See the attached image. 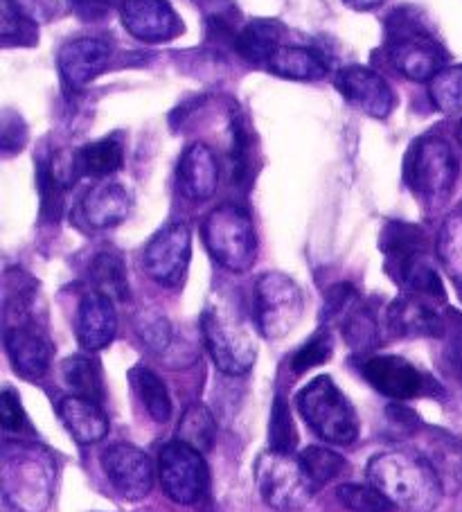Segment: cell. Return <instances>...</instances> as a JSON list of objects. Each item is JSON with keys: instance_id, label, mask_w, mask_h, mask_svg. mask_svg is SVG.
I'll return each mask as SVG.
<instances>
[{"instance_id": "24", "label": "cell", "mask_w": 462, "mask_h": 512, "mask_svg": "<svg viewBox=\"0 0 462 512\" xmlns=\"http://www.w3.org/2000/svg\"><path fill=\"white\" fill-rule=\"evenodd\" d=\"M269 68L275 75L287 79H302V82H314V79H323L330 73V61L316 48L305 46H289L280 48L275 52Z\"/></svg>"}, {"instance_id": "31", "label": "cell", "mask_w": 462, "mask_h": 512, "mask_svg": "<svg viewBox=\"0 0 462 512\" xmlns=\"http://www.w3.org/2000/svg\"><path fill=\"white\" fill-rule=\"evenodd\" d=\"M215 418L203 404H192L185 409L181 425H179V440L185 445L199 449L201 454H206L215 443Z\"/></svg>"}, {"instance_id": "25", "label": "cell", "mask_w": 462, "mask_h": 512, "mask_svg": "<svg viewBox=\"0 0 462 512\" xmlns=\"http://www.w3.org/2000/svg\"><path fill=\"white\" fill-rule=\"evenodd\" d=\"M282 39V25L278 21L257 19L246 25L242 32L235 34V48L239 57L251 64H271L275 52H278Z\"/></svg>"}, {"instance_id": "33", "label": "cell", "mask_w": 462, "mask_h": 512, "mask_svg": "<svg viewBox=\"0 0 462 512\" xmlns=\"http://www.w3.org/2000/svg\"><path fill=\"white\" fill-rule=\"evenodd\" d=\"M298 461L316 488H321V485L336 479L345 467L343 456L336 454L330 447H318V445L302 449Z\"/></svg>"}, {"instance_id": "6", "label": "cell", "mask_w": 462, "mask_h": 512, "mask_svg": "<svg viewBox=\"0 0 462 512\" xmlns=\"http://www.w3.org/2000/svg\"><path fill=\"white\" fill-rule=\"evenodd\" d=\"M203 242L219 267L244 273L255 264L257 235L251 215L235 203L212 210L203 222Z\"/></svg>"}, {"instance_id": "16", "label": "cell", "mask_w": 462, "mask_h": 512, "mask_svg": "<svg viewBox=\"0 0 462 512\" xmlns=\"http://www.w3.org/2000/svg\"><path fill=\"white\" fill-rule=\"evenodd\" d=\"M336 88L352 107L368 113L370 118L384 120L395 107V95L384 77L366 66H348L336 77Z\"/></svg>"}, {"instance_id": "44", "label": "cell", "mask_w": 462, "mask_h": 512, "mask_svg": "<svg viewBox=\"0 0 462 512\" xmlns=\"http://www.w3.org/2000/svg\"><path fill=\"white\" fill-rule=\"evenodd\" d=\"M75 5V10L84 16H100L106 10H111L115 5H122L124 0H70Z\"/></svg>"}, {"instance_id": "34", "label": "cell", "mask_w": 462, "mask_h": 512, "mask_svg": "<svg viewBox=\"0 0 462 512\" xmlns=\"http://www.w3.org/2000/svg\"><path fill=\"white\" fill-rule=\"evenodd\" d=\"M429 97L433 107L442 113L462 109V66H444L429 82Z\"/></svg>"}, {"instance_id": "7", "label": "cell", "mask_w": 462, "mask_h": 512, "mask_svg": "<svg viewBox=\"0 0 462 512\" xmlns=\"http://www.w3.org/2000/svg\"><path fill=\"white\" fill-rule=\"evenodd\" d=\"M203 343L215 366L226 375H246L255 366L257 343L242 319L221 305H208L201 314Z\"/></svg>"}, {"instance_id": "19", "label": "cell", "mask_w": 462, "mask_h": 512, "mask_svg": "<svg viewBox=\"0 0 462 512\" xmlns=\"http://www.w3.org/2000/svg\"><path fill=\"white\" fill-rule=\"evenodd\" d=\"M77 341L88 352L109 346L118 332V314H115L113 298L102 291H91L82 298L77 310Z\"/></svg>"}, {"instance_id": "28", "label": "cell", "mask_w": 462, "mask_h": 512, "mask_svg": "<svg viewBox=\"0 0 462 512\" xmlns=\"http://www.w3.org/2000/svg\"><path fill=\"white\" fill-rule=\"evenodd\" d=\"M61 375H64V384L73 391V395L86 397V400L100 402L104 400V382L100 364L91 357H68L61 364Z\"/></svg>"}, {"instance_id": "1", "label": "cell", "mask_w": 462, "mask_h": 512, "mask_svg": "<svg viewBox=\"0 0 462 512\" xmlns=\"http://www.w3.org/2000/svg\"><path fill=\"white\" fill-rule=\"evenodd\" d=\"M368 483L404 512H431L444 494L442 479L426 456L381 452L368 463Z\"/></svg>"}, {"instance_id": "32", "label": "cell", "mask_w": 462, "mask_h": 512, "mask_svg": "<svg viewBox=\"0 0 462 512\" xmlns=\"http://www.w3.org/2000/svg\"><path fill=\"white\" fill-rule=\"evenodd\" d=\"M343 334L354 350H370L379 343V323L366 305L354 303L343 316Z\"/></svg>"}, {"instance_id": "37", "label": "cell", "mask_w": 462, "mask_h": 512, "mask_svg": "<svg viewBox=\"0 0 462 512\" xmlns=\"http://www.w3.org/2000/svg\"><path fill=\"white\" fill-rule=\"evenodd\" d=\"M230 129H233V181L244 185L251 181V131L246 127V120L233 111V120H230Z\"/></svg>"}, {"instance_id": "38", "label": "cell", "mask_w": 462, "mask_h": 512, "mask_svg": "<svg viewBox=\"0 0 462 512\" xmlns=\"http://www.w3.org/2000/svg\"><path fill=\"white\" fill-rule=\"evenodd\" d=\"M136 332L140 341L154 352H165L172 343V325L156 310H145L138 314Z\"/></svg>"}, {"instance_id": "8", "label": "cell", "mask_w": 462, "mask_h": 512, "mask_svg": "<svg viewBox=\"0 0 462 512\" xmlns=\"http://www.w3.org/2000/svg\"><path fill=\"white\" fill-rule=\"evenodd\" d=\"M404 179L424 203H442L449 197L458 179V161L451 147L440 138L426 136L408 149Z\"/></svg>"}, {"instance_id": "35", "label": "cell", "mask_w": 462, "mask_h": 512, "mask_svg": "<svg viewBox=\"0 0 462 512\" xmlns=\"http://www.w3.org/2000/svg\"><path fill=\"white\" fill-rule=\"evenodd\" d=\"M336 497L352 512H390L395 508L372 483H343L336 488Z\"/></svg>"}, {"instance_id": "14", "label": "cell", "mask_w": 462, "mask_h": 512, "mask_svg": "<svg viewBox=\"0 0 462 512\" xmlns=\"http://www.w3.org/2000/svg\"><path fill=\"white\" fill-rule=\"evenodd\" d=\"M361 373L366 382L381 395L393 400H413V397L433 393V382L402 357L377 355L363 361Z\"/></svg>"}, {"instance_id": "9", "label": "cell", "mask_w": 462, "mask_h": 512, "mask_svg": "<svg viewBox=\"0 0 462 512\" xmlns=\"http://www.w3.org/2000/svg\"><path fill=\"white\" fill-rule=\"evenodd\" d=\"M255 483L266 506L278 512H296L312 501L316 485L302 470L300 461L287 452L262 454L255 463Z\"/></svg>"}, {"instance_id": "26", "label": "cell", "mask_w": 462, "mask_h": 512, "mask_svg": "<svg viewBox=\"0 0 462 512\" xmlns=\"http://www.w3.org/2000/svg\"><path fill=\"white\" fill-rule=\"evenodd\" d=\"M129 382L151 420L167 422L172 418V397L167 393L165 382L154 370L147 366H136L129 373Z\"/></svg>"}, {"instance_id": "21", "label": "cell", "mask_w": 462, "mask_h": 512, "mask_svg": "<svg viewBox=\"0 0 462 512\" xmlns=\"http://www.w3.org/2000/svg\"><path fill=\"white\" fill-rule=\"evenodd\" d=\"M176 181L185 199L208 201L219 185V165L212 149L203 143H192L185 149L176 170Z\"/></svg>"}, {"instance_id": "22", "label": "cell", "mask_w": 462, "mask_h": 512, "mask_svg": "<svg viewBox=\"0 0 462 512\" xmlns=\"http://www.w3.org/2000/svg\"><path fill=\"white\" fill-rule=\"evenodd\" d=\"M388 325L399 337H442L444 323L429 298L406 294L388 310Z\"/></svg>"}, {"instance_id": "13", "label": "cell", "mask_w": 462, "mask_h": 512, "mask_svg": "<svg viewBox=\"0 0 462 512\" xmlns=\"http://www.w3.org/2000/svg\"><path fill=\"white\" fill-rule=\"evenodd\" d=\"M102 470L113 490L127 501H140L154 488V463L142 449L115 443L102 452Z\"/></svg>"}, {"instance_id": "43", "label": "cell", "mask_w": 462, "mask_h": 512, "mask_svg": "<svg viewBox=\"0 0 462 512\" xmlns=\"http://www.w3.org/2000/svg\"><path fill=\"white\" fill-rule=\"evenodd\" d=\"M0 422L5 431H21L25 427V411L21 406V397L10 386L0 393Z\"/></svg>"}, {"instance_id": "12", "label": "cell", "mask_w": 462, "mask_h": 512, "mask_svg": "<svg viewBox=\"0 0 462 512\" xmlns=\"http://www.w3.org/2000/svg\"><path fill=\"white\" fill-rule=\"evenodd\" d=\"M192 255V233L188 224L174 222L163 226L145 246L142 269L163 287L181 285Z\"/></svg>"}, {"instance_id": "41", "label": "cell", "mask_w": 462, "mask_h": 512, "mask_svg": "<svg viewBox=\"0 0 462 512\" xmlns=\"http://www.w3.org/2000/svg\"><path fill=\"white\" fill-rule=\"evenodd\" d=\"M5 10L23 16L32 23H46L57 14V0H5Z\"/></svg>"}, {"instance_id": "4", "label": "cell", "mask_w": 462, "mask_h": 512, "mask_svg": "<svg viewBox=\"0 0 462 512\" xmlns=\"http://www.w3.org/2000/svg\"><path fill=\"white\" fill-rule=\"evenodd\" d=\"M381 251L386 255L388 273L408 294L444 298L438 271L426 258V237L420 226L388 224L381 235Z\"/></svg>"}, {"instance_id": "15", "label": "cell", "mask_w": 462, "mask_h": 512, "mask_svg": "<svg viewBox=\"0 0 462 512\" xmlns=\"http://www.w3.org/2000/svg\"><path fill=\"white\" fill-rule=\"evenodd\" d=\"M120 16L131 37L145 43L170 41L183 32L179 14L167 0H124Z\"/></svg>"}, {"instance_id": "20", "label": "cell", "mask_w": 462, "mask_h": 512, "mask_svg": "<svg viewBox=\"0 0 462 512\" xmlns=\"http://www.w3.org/2000/svg\"><path fill=\"white\" fill-rule=\"evenodd\" d=\"M5 350L21 377L39 379L48 373L52 346L32 323L10 325L5 332Z\"/></svg>"}, {"instance_id": "3", "label": "cell", "mask_w": 462, "mask_h": 512, "mask_svg": "<svg viewBox=\"0 0 462 512\" xmlns=\"http://www.w3.org/2000/svg\"><path fill=\"white\" fill-rule=\"evenodd\" d=\"M386 50L393 66L411 82H431L444 68V48L413 7H402L390 14L386 23Z\"/></svg>"}, {"instance_id": "27", "label": "cell", "mask_w": 462, "mask_h": 512, "mask_svg": "<svg viewBox=\"0 0 462 512\" xmlns=\"http://www.w3.org/2000/svg\"><path fill=\"white\" fill-rule=\"evenodd\" d=\"M77 163L82 176H95V179L111 176L124 163V147L113 136L100 138L95 143H88L86 147L77 149Z\"/></svg>"}, {"instance_id": "2", "label": "cell", "mask_w": 462, "mask_h": 512, "mask_svg": "<svg viewBox=\"0 0 462 512\" xmlns=\"http://www.w3.org/2000/svg\"><path fill=\"white\" fill-rule=\"evenodd\" d=\"M55 461L32 443H7L0 465V490L12 512H46L55 497Z\"/></svg>"}, {"instance_id": "42", "label": "cell", "mask_w": 462, "mask_h": 512, "mask_svg": "<svg viewBox=\"0 0 462 512\" xmlns=\"http://www.w3.org/2000/svg\"><path fill=\"white\" fill-rule=\"evenodd\" d=\"M25 140H28V127H25L23 118L19 113L5 111L3 113V134H0V147H3V154H14L23 149Z\"/></svg>"}, {"instance_id": "11", "label": "cell", "mask_w": 462, "mask_h": 512, "mask_svg": "<svg viewBox=\"0 0 462 512\" xmlns=\"http://www.w3.org/2000/svg\"><path fill=\"white\" fill-rule=\"evenodd\" d=\"M158 474L167 497L181 506L197 503L208 488V467L199 449L172 440L158 454Z\"/></svg>"}, {"instance_id": "29", "label": "cell", "mask_w": 462, "mask_h": 512, "mask_svg": "<svg viewBox=\"0 0 462 512\" xmlns=\"http://www.w3.org/2000/svg\"><path fill=\"white\" fill-rule=\"evenodd\" d=\"M435 251L449 278L462 287V206L442 222Z\"/></svg>"}, {"instance_id": "23", "label": "cell", "mask_w": 462, "mask_h": 512, "mask_svg": "<svg viewBox=\"0 0 462 512\" xmlns=\"http://www.w3.org/2000/svg\"><path fill=\"white\" fill-rule=\"evenodd\" d=\"M57 416L77 445H95L109 434V418L100 402L70 395L59 402Z\"/></svg>"}, {"instance_id": "36", "label": "cell", "mask_w": 462, "mask_h": 512, "mask_svg": "<svg viewBox=\"0 0 462 512\" xmlns=\"http://www.w3.org/2000/svg\"><path fill=\"white\" fill-rule=\"evenodd\" d=\"M433 454L426 456L429 463L438 470L444 490H447L449 481H456V485L462 483V447L456 440H433Z\"/></svg>"}, {"instance_id": "46", "label": "cell", "mask_w": 462, "mask_h": 512, "mask_svg": "<svg viewBox=\"0 0 462 512\" xmlns=\"http://www.w3.org/2000/svg\"><path fill=\"white\" fill-rule=\"evenodd\" d=\"M456 138H458V143L462 145V120H460V125H458V129H456Z\"/></svg>"}, {"instance_id": "45", "label": "cell", "mask_w": 462, "mask_h": 512, "mask_svg": "<svg viewBox=\"0 0 462 512\" xmlns=\"http://www.w3.org/2000/svg\"><path fill=\"white\" fill-rule=\"evenodd\" d=\"M386 0H345V5H350L352 10H359V12H368V10H375V7L384 5Z\"/></svg>"}, {"instance_id": "30", "label": "cell", "mask_w": 462, "mask_h": 512, "mask_svg": "<svg viewBox=\"0 0 462 512\" xmlns=\"http://www.w3.org/2000/svg\"><path fill=\"white\" fill-rule=\"evenodd\" d=\"M91 278L95 282V289L109 298L124 300L129 296L127 269H124V262L118 253L104 251L97 255L91 264Z\"/></svg>"}, {"instance_id": "39", "label": "cell", "mask_w": 462, "mask_h": 512, "mask_svg": "<svg viewBox=\"0 0 462 512\" xmlns=\"http://www.w3.org/2000/svg\"><path fill=\"white\" fill-rule=\"evenodd\" d=\"M332 352H334V341H332V334L327 330L316 332L312 339H309L305 346H302L296 355L291 359V370L293 373H307V370H312L316 366H323L325 361L332 359Z\"/></svg>"}, {"instance_id": "17", "label": "cell", "mask_w": 462, "mask_h": 512, "mask_svg": "<svg viewBox=\"0 0 462 512\" xmlns=\"http://www.w3.org/2000/svg\"><path fill=\"white\" fill-rule=\"evenodd\" d=\"M111 57L113 48L104 39L82 37L68 41L66 46H61L57 57L61 79L68 88L79 91L109 68Z\"/></svg>"}, {"instance_id": "40", "label": "cell", "mask_w": 462, "mask_h": 512, "mask_svg": "<svg viewBox=\"0 0 462 512\" xmlns=\"http://www.w3.org/2000/svg\"><path fill=\"white\" fill-rule=\"evenodd\" d=\"M269 438H271V449L275 452H291L298 443L296 429H293V420H291V411L287 402L278 397L273 404V413H271V427H269Z\"/></svg>"}, {"instance_id": "18", "label": "cell", "mask_w": 462, "mask_h": 512, "mask_svg": "<svg viewBox=\"0 0 462 512\" xmlns=\"http://www.w3.org/2000/svg\"><path fill=\"white\" fill-rule=\"evenodd\" d=\"M131 213V194L120 183H97L77 206V217L91 231L122 224Z\"/></svg>"}, {"instance_id": "10", "label": "cell", "mask_w": 462, "mask_h": 512, "mask_svg": "<svg viewBox=\"0 0 462 512\" xmlns=\"http://www.w3.org/2000/svg\"><path fill=\"white\" fill-rule=\"evenodd\" d=\"M305 298L296 280L280 271L262 273L255 282V321L266 339H282L296 330Z\"/></svg>"}, {"instance_id": "5", "label": "cell", "mask_w": 462, "mask_h": 512, "mask_svg": "<svg viewBox=\"0 0 462 512\" xmlns=\"http://www.w3.org/2000/svg\"><path fill=\"white\" fill-rule=\"evenodd\" d=\"M296 406L314 434L332 445H352L359 436V420L348 397L332 377L318 375L300 388Z\"/></svg>"}]
</instances>
